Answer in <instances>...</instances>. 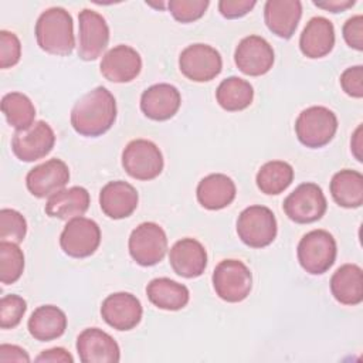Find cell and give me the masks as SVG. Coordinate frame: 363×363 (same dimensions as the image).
Returning a JSON list of instances; mask_svg holds the SVG:
<instances>
[{"instance_id":"cell-1","label":"cell","mask_w":363,"mask_h":363,"mask_svg":"<svg viewBox=\"0 0 363 363\" xmlns=\"http://www.w3.org/2000/svg\"><path fill=\"white\" fill-rule=\"evenodd\" d=\"M69 119L81 136H101L116 121V101L105 86H96L75 102Z\"/></svg>"},{"instance_id":"cell-2","label":"cell","mask_w":363,"mask_h":363,"mask_svg":"<svg viewBox=\"0 0 363 363\" xmlns=\"http://www.w3.org/2000/svg\"><path fill=\"white\" fill-rule=\"evenodd\" d=\"M38 47L52 55H69L75 47L74 21L62 7H50L43 11L35 23Z\"/></svg>"},{"instance_id":"cell-3","label":"cell","mask_w":363,"mask_h":363,"mask_svg":"<svg viewBox=\"0 0 363 363\" xmlns=\"http://www.w3.org/2000/svg\"><path fill=\"white\" fill-rule=\"evenodd\" d=\"M337 130V118L326 106H309L303 109L295 122L298 140L311 149L326 146Z\"/></svg>"},{"instance_id":"cell-4","label":"cell","mask_w":363,"mask_h":363,"mask_svg":"<svg viewBox=\"0 0 363 363\" xmlns=\"http://www.w3.org/2000/svg\"><path fill=\"white\" fill-rule=\"evenodd\" d=\"M336 241L326 230H312L306 233L296 248V255L301 267L312 274H325L336 259Z\"/></svg>"},{"instance_id":"cell-5","label":"cell","mask_w":363,"mask_h":363,"mask_svg":"<svg viewBox=\"0 0 363 363\" xmlns=\"http://www.w3.org/2000/svg\"><path fill=\"white\" fill-rule=\"evenodd\" d=\"M277 218L265 206H250L244 208L237 220L238 238L251 248H264L277 237Z\"/></svg>"},{"instance_id":"cell-6","label":"cell","mask_w":363,"mask_h":363,"mask_svg":"<svg viewBox=\"0 0 363 363\" xmlns=\"http://www.w3.org/2000/svg\"><path fill=\"white\" fill-rule=\"evenodd\" d=\"M211 281L217 296L230 303L244 301L252 288L251 271L240 259H223L218 262Z\"/></svg>"},{"instance_id":"cell-7","label":"cell","mask_w":363,"mask_h":363,"mask_svg":"<svg viewBox=\"0 0 363 363\" xmlns=\"http://www.w3.org/2000/svg\"><path fill=\"white\" fill-rule=\"evenodd\" d=\"M163 164V155L152 140H130L122 152V166L136 180L156 179L162 173Z\"/></svg>"},{"instance_id":"cell-8","label":"cell","mask_w":363,"mask_h":363,"mask_svg":"<svg viewBox=\"0 0 363 363\" xmlns=\"http://www.w3.org/2000/svg\"><path fill=\"white\" fill-rule=\"evenodd\" d=\"M128 247L136 264L152 267L163 259L167 251V235L159 224L146 221L130 233Z\"/></svg>"},{"instance_id":"cell-9","label":"cell","mask_w":363,"mask_h":363,"mask_svg":"<svg viewBox=\"0 0 363 363\" xmlns=\"http://www.w3.org/2000/svg\"><path fill=\"white\" fill-rule=\"evenodd\" d=\"M282 207L289 220L298 224H309L323 217L328 203L318 184L302 183L288 194Z\"/></svg>"},{"instance_id":"cell-10","label":"cell","mask_w":363,"mask_h":363,"mask_svg":"<svg viewBox=\"0 0 363 363\" xmlns=\"http://www.w3.org/2000/svg\"><path fill=\"white\" fill-rule=\"evenodd\" d=\"M179 68L187 79L194 82H207L221 72L223 60L216 48L197 43L187 45L180 52Z\"/></svg>"},{"instance_id":"cell-11","label":"cell","mask_w":363,"mask_h":363,"mask_svg":"<svg viewBox=\"0 0 363 363\" xmlns=\"http://www.w3.org/2000/svg\"><path fill=\"white\" fill-rule=\"evenodd\" d=\"M101 244L99 225L86 217L68 220L61 235L60 245L62 251L72 258H86L92 255Z\"/></svg>"},{"instance_id":"cell-12","label":"cell","mask_w":363,"mask_h":363,"mask_svg":"<svg viewBox=\"0 0 363 363\" xmlns=\"http://www.w3.org/2000/svg\"><path fill=\"white\" fill-rule=\"evenodd\" d=\"M78 57L94 61L105 51L109 43V27L106 20L91 9L78 14Z\"/></svg>"},{"instance_id":"cell-13","label":"cell","mask_w":363,"mask_h":363,"mask_svg":"<svg viewBox=\"0 0 363 363\" xmlns=\"http://www.w3.org/2000/svg\"><path fill=\"white\" fill-rule=\"evenodd\" d=\"M54 145V130L44 121L34 122L28 129L16 130L11 138V150L21 162H35L45 157Z\"/></svg>"},{"instance_id":"cell-14","label":"cell","mask_w":363,"mask_h":363,"mask_svg":"<svg viewBox=\"0 0 363 363\" xmlns=\"http://www.w3.org/2000/svg\"><path fill=\"white\" fill-rule=\"evenodd\" d=\"M275 61L271 44L259 35L244 37L234 51V62L237 68L250 77L267 74Z\"/></svg>"},{"instance_id":"cell-15","label":"cell","mask_w":363,"mask_h":363,"mask_svg":"<svg viewBox=\"0 0 363 363\" xmlns=\"http://www.w3.org/2000/svg\"><path fill=\"white\" fill-rule=\"evenodd\" d=\"M68 182L69 169L65 162L57 157L33 167L26 176L28 191L38 199L51 197L62 190Z\"/></svg>"},{"instance_id":"cell-16","label":"cell","mask_w":363,"mask_h":363,"mask_svg":"<svg viewBox=\"0 0 363 363\" xmlns=\"http://www.w3.org/2000/svg\"><path fill=\"white\" fill-rule=\"evenodd\" d=\"M142 303L129 292H116L106 296L101 305L102 319L116 330H130L142 319Z\"/></svg>"},{"instance_id":"cell-17","label":"cell","mask_w":363,"mask_h":363,"mask_svg":"<svg viewBox=\"0 0 363 363\" xmlns=\"http://www.w3.org/2000/svg\"><path fill=\"white\" fill-rule=\"evenodd\" d=\"M99 69L102 77L111 82H130L140 74L142 58L135 48L119 44L105 52Z\"/></svg>"},{"instance_id":"cell-18","label":"cell","mask_w":363,"mask_h":363,"mask_svg":"<svg viewBox=\"0 0 363 363\" xmlns=\"http://www.w3.org/2000/svg\"><path fill=\"white\" fill-rule=\"evenodd\" d=\"M77 352L82 363H116L121 360L116 340L98 328L84 329L78 335Z\"/></svg>"},{"instance_id":"cell-19","label":"cell","mask_w":363,"mask_h":363,"mask_svg":"<svg viewBox=\"0 0 363 363\" xmlns=\"http://www.w3.org/2000/svg\"><path fill=\"white\" fill-rule=\"evenodd\" d=\"M169 262L177 275L189 279L197 278L207 267V252L200 241L182 238L170 248Z\"/></svg>"},{"instance_id":"cell-20","label":"cell","mask_w":363,"mask_h":363,"mask_svg":"<svg viewBox=\"0 0 363 363\" xmlns=\"http://www.w3.org/2000/svg\"><path fill=\"white\" fill-rule=\"evenodd\" d=\"M136 189L123 180L106 183L99 191V206L105 216L113 220L129 217L138 207Z\"/></svg>"},{"instance_id":"cell-21","label":"cell","mask_w":363,"mask_h":363,"mask_svg":"<svg viewBox=\"0 0 363 363\" xmlns=\"http://www.w3.org/2000/svg\"><path fill=\"white\" fill-rule=\"evenodd\" d=\"M180 104V92L170 84H155L145 89L140 96V109L152 121H167L173 118Z\"/></svg>"},{"instance_id":"cell-22","label":"cell","mask_w":363,"mask_h":363,"mask_svg":"<svg viewBox=\"0 0 363 363\" xmlns=\"http://www.w3.org/2000/svg\"><path fill=\"white\" fill-rule=\"evenodd\" d=\"M299 0H268L264 6V20L268 30L279 38L289 40L301 20Z\"/></svg>"},{"instance_id":"cell-23","label":"cell","mask_w":363,"mask_h":363,"mask_svg":"<svg viewBox=\"0 0 363 363\" xmlns=\"http://www.w3.org/2000/svg\"><path fill=\"white\" fill-rule=\"evenodd\" d=\"M335 45V27L322 16L312 17L299 37L301 52L308 58L326 57Z\"/></svg>"},{"instance_id":"cell-24","label":"cell","mask_w":363,"mask_h":363,"mask_svg":"<svg viewBox=\"0 0 363 363\" xmlns=\"http://www.w3.org/2000/svg\"><path fill=\"white\" fill-rule=\"evenodd\" d=\"M235 183L223 173H213L203 177L196 190L199 203L207 210H221L235 199Z\"/></svg>"},{"instance_id":"cell-25","label":"cell","mask_w":363,"mask_h":363,"mask_svg":"<svg viewBox=\"0 0 363 363\" xmlns=\"http://www.w3.org/2000/svg\"><path fill=\"white\" fill-rule=\"evenodd\" d=\"M91 203V197L86 189L81 186H72L62 189L48 197L45 203V214L52 218L71 220L81 217L86 213Z\"/></svg>"},{"instance_id":"cell-26","label":"cell","mask_w":363,"mask_h":363,"mask_svg":"<svg viewBox=\"0 0 363 363\" xmlns=\"http://www.w3.org/2000/svg\"><path fill=\"white\" fill-rule=\"evenodd\" d=\"M330 292L342 305H359L363 301V271L356 264H343L330 278Z\"/></svg>"},{"instance_id":"cell-27","label":"cell","mask_w":363,"mask_h":363,"mask_svg":"<svg viewBox=\"0 0 363 363\" xmlns=\"http://www.w3.org/2000/svg\"><path fill=\"white\" fill-rule=\"evenodd\" d=\"M28 332L40 342H50L64 335L67 329V316L64 311L54 305H43L34 309L28 318Z\"/></svg>"},{"instance_id":"cell-28","label":"cell","mask_w":363,"mask_h":363,"mask_svg":"<svg viewBox=\"0 0 363 363\" xmlns=\"http://www.w3.org/2000/svg\"><path fill=\"white\" fill-rule=\"evenodd\" d=\"M147 299L164 311H180L190 299V292L186 285L170 278H155L146 286Z\"/></svg>"},{"instance_id":"cell-29","label":"cell","mask_w":363,"mask_h":363,"mask_svg":"<svg viewBox=\"0 0 363 363\" xmlns=\"http://www.w3.org/2000/svg\"><path fill=\"white\" fill-rule=\"evenodd\" d=\"M330 194L336 204L345 208H357L363 204V176L360 172L343 169L330 180Z\"/></svg>"},{"instance_id":"cell-30","label":"cell","mask_w":363,"mask_h":363,"mask_svg":"<svg viewBox=\"0 0 363 363\" xmlns=\"http://www.w3.org/2000/svg\"><path fill=\"white\" fill-rule=\"evenodd\" d=\"M216 99L224 111H242L251 105L254 99V88L242 78L228 77L217 86Z\"/></svg>"},{"instance_id":"cell-31","label":"cell","mask_w":363,"mask_h":363,"mask_svg":"<svg viewBox=\"0 0 363 363\" xmlns=\"http://www.w3.org/2000/svg\"><path fill=\"white\" fill-rule=\"evenodd\" d=\"M294 180V169L284 160H271L262 164L257 173L255 182L261 193L275 196L289 187Z\"/></svg>"},{"instance_id":"cell-32","label":"cell","mask_w":363,"mask_h":363,"mask_svg":"<svg viewBox=\"0 0 363 363\" xmlns=\"http://www.w3.org/2000/svg\"><path fill=\"white\" fill-rule=\"evenodd\" d=\"M1 111L16 130L28 129L34 123L35 108L31 99L21 92H9L1 98Z\"/></svg>"},{"instance_id":"cell-33","label":"cell","mask_w":363,"mask_h":363,"mask_svg":"<svg viewBox=\"0 0 363 363\" xmlns=\"http://www.w3.org/2000/svg\"><path fill=\"white\" fill-rule=\"evenodd\" d=\"M24 271V254L18 244L0 241V281L4 285L14 284Z\"/></svg>"},{"instance_id":"cell-34","label":"cell","mask_w":363,"mask_h":363,"mask_svg":"<svg viewBox=\"0 0 363 363\" xmlns=\"http://www.w3.org/2000/svg\"><path fill=\"white\" fill-rule=\"evenodd\" d=\"M27 233V221L21 213L13 208L0 211V240L20 244Z\"/></svg>"},{"instance_id":"cell-35","label":"cell","mask_w":363,"mask_h":363,"mask_svg":"<svg viewBox=\"0 0 363 363\" xmlns=\"http://www.w3.org/2000/svg\"><path fill=\"white\" fill-rule=\"evenodd\" d=\"M26 311H27V302L21 296L16 294L4 295L0 299V328L1 329L16 328L21 322Z\"/></svg>"},{"instance_id":"cell-36","label":"cell","mask_w":363,"mask_h":363,"mask_svg":"<svg viewBox=\"0 0 363 363\" xmlns=\"http://www.w3.org/2000/svg\"><path fill=\"white\" fill-rule=\"evenodd\" d=\"M208 4V0H170L167 9L176 21L186 24L201 18Z\"/></svg>"},{"instance_id":"cell-37","label":"cell","mask_w":363,"mask_h":363,"mask_svg":"<svg viewBox=\"0 0 363 363\" xmlns=\"http://www.w3.org/2000/svg\"><path fill=\"white\" fill-rule=\"evenodd\" d=\"M21 57V44L18 37L7 30L0 31V67L3 69L14 67Z\"/></svg>"},{"instance_id":"cell-38","label":"cell","mask_w":363,"mask_h":363,"mask_svg":"<svg viewBox=\"0 0 363 363\" xmlns=\"http://www.w3.org/2000/svg\"><path fill=\"white\" fill-rule=\"evenodd\" d=\"M342 89L352 98L363 96V67L354 65L346 68L340 75Z\"/></svg>"},{"instance_id":"cell-39","label":"cell","mask_w":363,"mask_h":363,"mask_svg":"<svg viewBox=\"0 0 363 363\" xmlns=\"http://www.w3.org/2000/svg\"><path fill=\"white\" fill-rule=\"evenodd\" d=\"M343 38L350 48L357 51L363 50V17L362 14H356L346 20L342 28Z\"/></svg>"},{"instance_id":"cell-40","label":"cell","mask_w":363,"mask_h":363,"mask_svg":"<svg viewBox=\"0 0 363 363\" xmlns=\"http://www.w3.org/2000/svg\"><path fill=\"white\" fill-rule=\"evenodd\" d=\"M255 4L257 1L254 0H220L218 11L224 18L234 20L248 14L255 7Z\"/></svg>"},{"instance_id":"cell-41","label":"cell","mask_w":363,"mask_h":363,"mask_svg":"<svg viewBox=\"0 0 363 363\" xmlns=\"http://www.w3.org/2000/svg\"><path fill=\"white\" fill-rule=\"evenodd\" d=\"M0 362H30L28 353L16 345H1L0 346Z\"/></svg>"},{"instance_id":"cell-42","label":"cell","mask_w":363,"mask_h":363,"mask_svg":"<svg viewBox=\"0 0 363 363\" xmlns=\"http://www.w3.org/2000/svg\"><path fill=\"white\" fill-rule=\"evenodd\" d=\"M35 362H51V363H72L74 357L64 349V347H52L48 350H43L37 357Z\"/></svg>"},{"instance_id":"cell-43","label":"cell","mask_w":363,"mask_h":363,"mask_svg":"<svg viewBox=\"0 0 363 363\" xmlns=\"http://www.w3.org/2000/svg\"><path fill=\"white\" fill-rule=\"evenodd\" d=\"M354 0H323V1H313V4L319 9H323L326 11L330 13H340L345 11L347 9H350L352 6H354Z\"/></svg>"},{"instance_id":"cell-44","label":"cell","mask_w":363,"mask_h":363,"mask_svg":"<svg viewBox=\"0 0 363 363\" xmlns=\"http://www.w3.org/2000/svg\"><path fill=\"white\" fill-rule=\"evenodd\" d=\"M350 146H352V152L354 155V157L362 162V125L357 126L356 132L353 133V138H352V142H350Z\"/></svg>"}]
</instances>
